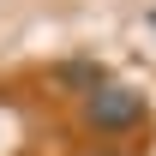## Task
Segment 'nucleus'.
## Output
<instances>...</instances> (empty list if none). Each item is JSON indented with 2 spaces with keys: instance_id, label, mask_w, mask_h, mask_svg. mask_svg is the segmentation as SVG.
<instances>
[{
  "instance_id": "nucleus-1",
  "label": "nucleus",
  "mask_w": 156,
  "mask_h": 156,
  "mask_svg": "<svg viewBox=\"0 0 156 156\" xmlns=\"http://www.w3.org/2000/svg\"><path fill=\"white\" fill-rule=\"evenodd\" d=\"M84 120L96 132H132L144 120V90H132V84H96L84 96Z\"/></svg>"
},
{
  "instance_id": "nucleus-2",
  "label": "nucleus",
  "mask_w": 156,
  "mask_h": 156,
  "mask_svg": "<svg viewBox=\"0 0 156 156\" xmlns=\"http://www.w3.org/2000/svg\"><path fill=\"white\" fill-rule=\"evenodd\" d=\"M102 156H114V150H102Z\"/></svg>"
}]
</instances>
